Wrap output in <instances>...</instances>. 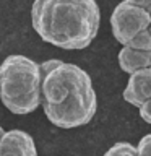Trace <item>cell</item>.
<instances>
[{"mask_svg": "<svg viewBox=\"0 0 151 156\" xmlns=\"http://www.w3.org/2000/svg\"><path fill=\"white\" fill-rule=\"evenodd\" d=\"M135 150L136 156H151V135H145Z\"/></svg>", "mask_w": 151, "mask_h": 156, "instance_id": "cell-10", "label": "cell"}, {"mask_svg": "<svg viewBox=\"0 0 151 156\" xmlns=\"http://www.w3.org/2000/svg\"><path fill=\"white\" fill-rule=\"evenodd\" d=\"M125 46L135 47V49H145V51H151V34H149V28L145 31L138 33L133 39H130L128 44Z\"/></svg>", "mask_w": 151, "mask_h": 156, "instance_id": "cell-9", "label": "cell"}, {"mask_svg": "<svg viewBox=\"0 0 151 156\" xmlns=\"http://www.w3.org/2000/svg\"><path fill=\"white\" fill-rule=\"evenodd\" d=\"M138 112H140V117L146 124H151V99H146L143 104H140Z\"/></svg>", "mask_w": 151, "mask_h": 156, "instance_id": "cell-11", "label": "cell"}, {"mask_svg": "<svg viewBox=\"0 0 151 156\" xmlns=\"http://www.w3.org/2000/svg\"><path fill=\"white\" fill-rule=\"evenodd\" d=\"M0 101L12 114L26 115L41 106V65L21 54L0 63Z\"/></svg>", "mask_w": 151, "mask_h": 156, "instance_id": "cell-3", "label": "cell"}, {"mask_svg": "<svg viewBox=\"0 0 151 156\" xmlns=\"http://www.w3.org/2000/svg\"><path fill=\"white\" fill-rule=\"evenodd\" d=\"M0 156H37L34 138L19 129L3 130L0 136Z\"/></svg>", "mask_w": 151, "mask_h": 156, "instance_id": "cell-5", "label": "cell"}, {"mask_svg": "<svg viewBox=\"0 0 151 156\" xmlns=\"http://www.w3.org/2000/svg\"><path fill=\"white\" fill-rule=\"evenodd\" d=\"M119 67L125 73H133L141 68L151 67V51L145 49H135L130 46H122L119 52Z\"/></svg>", "mask_w": 151, "mask_h": 156, "instance_id": "cell-7", "label": "cell"}, {"mask_svg": "<svg viewBox=\"0 0 151 156\" xmlns=\"http://www.w3.org/2000/svg\"><path fill=\"white\" fill-rule=\"evenodd\" d=\"M151 24V13L128 2H120L111 15V28L114 37L122 46L130 42L138 33L148 29Z\"/></svg>", "mask_w": 151, "mask_h": 156, "instance_id": "cell-4", "label": "cell"}, {"mask_svg": "<svg viewBox=\"0 0 151 156\" xmlns=\"http://www.w3.org/2000/svg\"><path fill=\"white\" fill-rule=\"evenodd\" d=\"M104 156H136V150L128 141H117L106 151Z\"/></svg>", "mask_w": 151, "mask_h": 156, "instance_id": "cell-8", "label": "cell"}, {"mask_svg": "<svg viewBox=\"0 0 151 156\" xmlns=\"http://www.w3.org/2000/svg\"><path fill=\"white\" fill-rule=\"evenodd\" d=\"M31 23L44 42L81 51L94 41L101 12L96 0H34Z\"/></svg>", "mask_w": 151, "mask_h": 156, "instance_id": "cell-2", "label": "cell"}, {"mask_svg": "<svg viewBox=\"0 0 151 156\" xmlns=\"http://www.w3.org/2000/svg\"><path fill=\"white\" fill-rule=\"evenodd\" d=\"M132 5H136V7H141L145 10H151V0H125Z\"/></svg>", "mask_w": 151, "mask_h": 156, "instance_id": "cell-12", "label": "cell"}, {"mask_svg": "<svg viewBox=\"0 0 151 156\" xmlns=\"http://www.w3.org/2000/svg\"><path fill=\"white\" fill-rule=\"evenodd\" d=\"M39 65L41 106L49 122L65 130L91 122L97 109L91 76L81 67L58 58H49Z\"/></svg>", "mask_w": 151, "mask_h": 156, "instance_id": "cell-1", "label": "cell"}, {"mask_svg": "<svg viewBox=\"0 0 151 156\" xmlns=\"http://www.w3.org/2000/svg\"><path fill=\"white\" fill-rule=\"evenodd\" d=\"M2 133H3V127L0 125V136H2Z\"/></svg>", "mask_w": 151, "mask_h": 156, "instance_id": "cell-13", "label": "cell"}, {"mask_svg": "<svg viewBox=\"0 0 151 156\" xmlns=\"http://www.w3.org/2000/svg\"><path fill=\"white\" fill-rule=\"evenodd\" d=\"M124 99L128 104L138 107L146 99H151V68H141L138 72L130 73L124 93Z\"/></svg>", "mask_w": 151, "mask_h": 156, "instance_id": "cell-6", "label": "cell"}]
</instances>
